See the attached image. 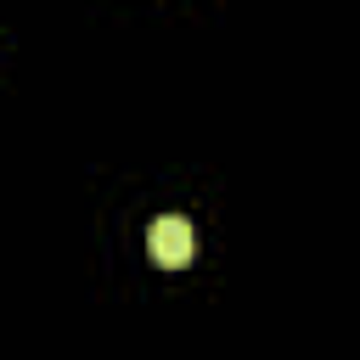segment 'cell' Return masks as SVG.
Wrapping results in <instances>:
<instances>
[{
  "label": "cell",
  "instance_id": "obj_1",
  "mask_svg": "<svg viewBox=\"0 0 360 360\" xmlns=\"http://www.w3.org/2000/svg\"><path fill=\"white\" fill-rule=\"evenodd\" d=\"M146 248H152V259H158V264L180 270V264L191 259V248H197V236H191V219H186V214H163V219H152V231H146Z\"/></svg>",
  "mask_w": 360,
  "mask_h": 360
}]
</instances>
